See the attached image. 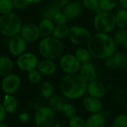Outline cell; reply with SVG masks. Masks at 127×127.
Wrapping results in <instances>:
<instances>
[{"mask_svg":"<svg viewBox=\"0 0 127 127\" xmlns=\"http://www.w3.org/2000/svg\"><path fill=\"white\" fill-rule=\"evenodd\" d=\"M26 41L20 36L12 37L8 42V50L13 56H20L24 54L26 49Z\"/></svg>","mask_w":127,"mask_h":127,"instance_id":"obj_12","label":"cell"},{"mask_svg":"<svg viewBox=\"0 0 127 127\" xmlns=\"http://www.w3.org/2000/svg\"><path fill=\"white\" fill-rule=\"evenodd\" d=\"M87 49L92 57L105 60L115 54L116 44L108 33L97 32L91 36L87 43Z\"/></svg>","mask_w":127,"mask_h":127,"instance_id":"obj_1","label":"cell"},{"mask_svg":"<svg viewBox=\"0 0 127 127\" xmlns=\"http://www.w3.org/2000/svg\"><path fill=\"white\" fill-rule=\"evenodd\" d=\"M106 88L105 85L99 80H94L87 83L86 92L89 96L101 99L105 97L106 94Z\"/></svg>","mask_w":127,"mask_h":127,"instance_id":"obj_13","label":"cell"},{"mask_svg":"<svg viewBox=\"0 0 127 127\" xmlns=\"http://www.w3.org/2000/svg\"><path fill=\"white\" fill-rule=\"evenodd\" d=\"M116 26L120 28H125L127 26V10L121 8L115 15Z\"/></svg>","mask_w":127,"mask_h":127,"instance_id":"obj_25","label":"cell"},{"mask_svg":"<svg viewBox=\"0 0 127 127\" xmlns=\"http://www.w3.org/2000/svg\"><path fill=\"white\" fill-rule=\"evenodd\" d=\"M52 127H62V125H61V124H60V123H58V122H57V123L54 124Z\"/></svg>","mask_w":127,"mask_h":127,"instance_id":"obj_44","label":"cell"},{"mask_svg":"<svg viewBox=\"0 0 127 127\" xmlns=\"http://www.w3.org/2000/svg\"><path fill=\"white\" fill-rule=\"evenodd\" d=\"M28 80L33 83V84H37L39 83L42 80V74L36 69L32 70L28 72Z\"/></svg>","mask_w":127,"mask_h":127,"instance_id":"obj_35","label":"cell"},{"mask_svg":"<svg viewBox=\"0 0 127 127\" xmlns=\"http://www.w3.org/2000/svg\"><path fill=\"white\" fill-rule=\"evenodd\" d=\"M68 32H69V28L68 27V25H60L54 27L52 35L56 39H61L66 37L68 35Z\"/></svg>","mask_w":127,"mask_h":127,"instance_id":"obj_27","label":"cell"},{"mask_svg":"<svg viewBox=\"0 0 127 127\" xmlns=\"http://www.w3.org/2000/svg\"><path fill=\"white\" fill-rule=\"evenodd\" d=\"M53 20L57 24V25H66V22L68 19L63 13V12L60 11L54 16Z\"/></svg>","mask_w":127,"mask_h":127,"instance_id":"obj_37","label":"cell"},{"mask_svg":"<svg viewBox=\"0 0 127 127\" xmlns=\"http://www.w3.org/2000/svg\"><path fill=\"white\" fill-rule=\"evenodd\" d=\"M78 1H83V0H78Z\"/></svg>","mask_w":127,"mask_h":127,"instance_id":"obj_48","label":"cell"},{"mask_svg":"<svg viewBox=\"0 0 127 127\" xmlns=\"http://www.w3.org/2000/svg\"><path fill=\"white\" fill-rule=\"evenodd\" d=\"M20 34L21 36L28 42H33L36 41L40 36L39 28L33 23L24 25L21 28Z\"/></svg>","mask_w":127,"mask_h":127,"instance_id":"obj_11","label":"cell"},{"mask_svg":"<svg viewBox=\"0 0 127 127\" xmlns=\"http://www.w3.org/2000/svg\"><path fill=\"white\" fill-rule=\"evenodd\" d=\"M60 11L61 10H60V7L55 5L53 3H50V4H46L42 8L40 13V16L42 18V19H48L53 20L54 16Z\"/></svg>","mask_w":127,"mask_h":127,"instance_id":"obj_19","label":"cell"},{"mask_svg":"<svg viewBox=\"0 0 127 127\" xmlns=\"http://www.w3.org/2000/svg\"><path fill=\"white\" fill-rule=\"evenodd\" d=\"M38 28L40 35L44 37H47L50 36V35L52 34L53 31L54 29V25L52 20L44 19L40 22Z\"/></svg>","mask_w":127,"mask_h":127,"instance_id":"obj_22","label":"cell"},{"mask_svg":"<svg viewBox=\"0 0 127 127\" xmlns=\"http://www.w3.org/2000/svg\"><path fill=\"white\" fill-rule=\"evenodd\" d=\"M118 2L120 3L122 8L127 10V0H118Z\"/></svg>","mask_w":127,"mask_h":127,"instance_id":"obj_43","label":"cell"},{"mask_svg":"<svg viewBox=\"0 0 127 127\" xmlns=\"http://www.w3.org/2000/svg\"><path fill=\"white\" fill-rule=\"evenodd\" d=\"M83 11V5L79 1H71L64 6L63 13L68 19H74L80 16Z\"/></svg>","mask_w":127,"mask_h":127,"instance_id":"obj_16","label":"cell"},{"mask_svg":"<svg viewBox=\"0 0 127 127\" xmlns=\"http://www.w3.org/2000/svg\"><path fill=\"white\" fill-rule=\"evenodd\" d=\"M116 45L124 47L127 42V30L125 28L118 29L112 37Z\"/></svg>","mask_w":127,"mask_h":127,"instance_id":"obj_24","label":"cell"},{"mask_svg":"<svg viewBox=\"0 0 127 127\" xmlns=\"http://www.w3.org/2000/svg\"><path fill=\"white\" fill-rule=\"evenodd\" d=\"M37 70L43 75H52L57 71V65L52 60L45 59L38 63Z\"/></svg>","mask_w":127,"mask_h":127,"instance_id":"obj_17","label":"cell"},{"mask_svg":"<svg viewBox=\"0 0 127 127\" xmlns=\"http://www.w3.org/2000/svg\"><path fill=\"white\" fill-rule=\"evenodd\" d=\"M87 83L79 73L65 74L60 82V91L64 97L68 100H78L86 93Z\"/></svg>","mask_w":127,"mask_h":127,"instance_id":"obj_2","label":"cell"},{"mask_svg":"<svg viewBox=\"0 0 127 127\" xmlns=\"http://www.w3.org/2000/svg\"><path fill=\"white\" fill-rule=\"evenodd\" d=\"M54 112L49 106L39 107L35 114L36 127H51L54 124Z\"/></svg>","mask_w":127,"mask_h":127,"instance_id":"obj_6","label":"cell"},{"mask_svg":"<svg viewBox=\"0 0 127 127\" xmlns=\"http://www.w3.org/2000/svg\"><path fill=\"white\" fill-rule=\"evenodd\" d=\"M74 56L79 60L81 64L90 62L91 58L92 57L90 54L89 50L85 48H79L75 51Z\"/></svg>","mask_w":127,"mask_h":127,"instance_id":"obj_26","label":"cell"},{"mask_svg":"<svg viewBox=\"0 0 127 127\" xmlns=\"http://www.w3.org/2000/svg\"><path fill=\"white\" fill-rule=\"evenodd\" d=\"M59 64L61 70L66 74L78 73L82 65L76 57L71 54L63 55L60 58Z\"/></svg>","mask_w":127,"mask_h":127,"instance_id":"obj_8","label":"cell"},{"mask_svg":"<svg viewBox=\"0 0 127 127\" xmlns=\"http://www.w3.org/2000/svg\"><path fill=\"white\" fill-rule=\"evenodd\" d=\"M20 85V77L15 74H10L4 77L1 83V89L6 95H12L16 92L19 89Z\"/></svg>","mask_w":127,"mask_h":127,"instance_id":"obj_10","label":"cell"},{"mask_svg":"<svg viewBox=\"0 0 127 127\" xmlns=\"http://www.w3.org/2000/svg\"><path fill=\"white\" fill-rule=\"evenodd\" d=\"M106 115L104 113L99 112L91 114L86 120V127H105Z\"/></svg>","mask_w":127,"mask_h":127,"instance_id":"obj_18","label":"cell"},{"mask_svg":"<svg viewBox=\"0 0 127 127\" xmlns=\"http://www.w3.org/2000/svg\"><path fill=\"white\" fill-rule=\"evenodd\" d=\"M72 0H52V3L58 7H64L65 4L71 1Z\"/></svg>","mask_w":127,"mask_h":127,"instance_id":"obj_41","label":"cell"},{"mask_svg":"<svg viewBox=\"0 0 127 127\" xmlns=\"http://www.w3.org/2000/svg\"><path fill=\"white\" fill-rule=\"evenodd\" d=\"M117 68L127 69V54L124 52H115L113 55Z\"/></svg>","mask_w":127,"mask_h":127,"instance_id":"obj_28","label":"cell"},{"mask_svg":"<svg viewBox=\"0 0 127 127\" xmlns=\"http://www.w3.org/2000/svg\"><path fill=\"white\" fill-rule=\"evenodd\" d=\"M54 91V86L52 83H51L50 81H45L42 83V84L41 85L40 92L42 97L45 98H47V99L51 98L53 96Z\"/></svg>","mask_w":127,"mask_h":127,"instance_id":"obj_29","label":"cell"},{"mask_svg":"<svg viewBox=\"0 0 127 127\" xmlns=\"http://www.w3.org/2000/svg\"><path fill=\"white\" fill-rule=\"evenodd\" d=\"M83 106L84 109L90 114L101 112L103 109V103L100 99L87 96L83 100Z\"/></svg>","mask_w":127,"mask_h":127,"instance_id":"obj_14","label":"cell"},{"mask_svg":"<svg viewBox=\"0 0 127 127\" xmlns=\"http://www.w3.org/2000/svg\"><path fill=\"white\" fill-rule=\"evenodd\" d=\"M13 5L18 10H22L28 7L31 3L30 0H12Z\"/></svg>","mask_w":127,"mask_h":127,"instance_id":"obj_36","label":"cell"},{"mask_svg":"<svg viewBox=\"0 0 127 127\" xmlns=\"http://www.w3.org/2000/svg\"><path fill=\"white\" fill-rule=\"evenodd\" d=\"M116 26L115 15L111 11H101L96 13L94 19V27L99 33H108Z\"/></svg>","mask_w":127,"mask_h":127,"instance_id":"obj_5","label":"cell"},{"mask_svg":"<svg viewBox=\"0 0 127 127\" xmlns=\"http://www.w3.org/2000/svg\"><path fill=\"white\" fill-rule=\"evenodd\" d=\"M68 127H86V120L80 116L76 115L69 120Z\"/></svg>","mask_w":127,"mask_h":127,"instance_id":"obj_34","label":"cell"},{"mask_svg":"<svg viewBox=\"0 0 127 127\" xmlns=\"http://www.w3.org/2000/svg\"><path fill=\"white\" fill-rule=\"evenodd\" d=\"M79 74L88 83L97 80V70L94 64L91 62L86 63L81 65L79 71Z\"/></svg>","mask_w":127,"mask_h":127,"instance_id":"obj_15","label":"cell"},{"mask_svg":"<svg viewBox=\"0 0 127 127\" xmlns=\"http://www.w3.org/2000/svg\"><path fill=\"white\" fill-rule=\"evenodd\" d=\"M105 66L109 70H115V68H117L116 63H115V58L113 56L105 59Z\"/></svg>","mask_w":127,"mask_h":127,"instance_id":"obj_39","label":"cell"},{"mask_svg":"<svg viewBox=\"0 0 127 127\" xmlns=\"http://www.w3.org/2000/svg\"><path fill=\"white\" fill-rule=\"evenodd\" d=\"M0 127H9L8 125L5 124L1 123V124H0Z\"/></svg>","mask_w":127,"mask_h":127,"instance_id":"obj_46","label":"cell"},{"mask_svg":"<svg viewBox=\"0 0 127 127\" xmlns=\"http://www.w3.org/2000/svg\"><path fill=\"white\" fill-rule=\"evenodd\" d=\"M22 27V21L16 13H9L0 16V33L5 36L12 38L17 36Z\"/></svg>","mask_w":127,"mask_h":127,"instance_id":"obj_4","label":"cell"},{"mask_svg":"<svg viewBox=\"0 0 127 127\" xmlns=\"http://www.w3.org/2000/svg\"><path fill=\"white\" fill-rule=\"evenodd\" d=\"M5 117H6V111L4 109L2 103H0V124H1L4 121Z\"/></svg>","mask_w":127,"mask_h":127,"instance_id":"obj_42","label":"cell"},{"mask_svg":"<svg viewBox=\"0 0 127 127\" xmlns=\"http://www.w3.org/2000/svg\"><path fill=\"white\" fill-rule=\"evenodd\" d=\"M13 69V63L10 58L6 56L0 57V75L5 77L10 74Z\"/></svg>","mask_w":127,"mask_h":127,"instance_id":"obj_21","label":"cell"},{"mask_svg":"<svg viewBox=\"0 0 127 127\" xmlns=\"http://www.w3.org/2000/svg\"><path fill=\"white\" fill-rule=\"evenodd\" d=\"M18 68L24 71H31L36 69L38 65V59L35 54L32 53H24L18 57L17 59Z\"/></svg>","mask_w":127,"mask_h":127,"instance_id":"obj_9","label":"cell"},{"mask_svg":"<svg viewBox=\"0 0 127 127\" xmlns=\"http://www.w3.org/2000/svg\"><path fill=\"white\" fill-rule=\"evenodd\" d=\"M67 102L64 100L63 97L60 96H52L49 100V107L57 112H62L65 104Z\"/></svg>","mask_w":127,"mask_h":127,"instance_id":"obj_23","label":"cell"},{"mask_svg":"<svg viewBox=\"0 0 127 127\" xmlns=\"http://www.w3.org/2000/svg\"><path fill=\"white\" fill-rule=\"evenodd\" d=\"M30 1H31V2H33V3H39L42 0H30Z\"/></svg>","mask_w":127,"mask_h":127,"instance_id":"obj_45","label":"cell"},{"mask_svg":"<svg viewBox=\"0 0 127 127\" xmlns=\"http://www.w3.org/2000/svg\"><path fill=\"white\" fill-rule=\"evenodd\" d=\"M62 113L63 114L65 118L70 120L77 115V110H76L75 106L73 104H71L70 103H66L63 107Z\"/></svg>","mask_w":127,"mask_h":127,"instance_id":"obj_31","label":"cell"},{"mask_svg":"<svg viewBox=\"0 0 127 127\" xmlns=\"http://www.w3.org/2000/svg\"><path fill=\"white\" fill-rule=\"evenodd\" d=\"M113 127H127V115L121 113L118 115L113 121Z\"/></svg>","mask_w":127,"mask_h":127,"instance_id":"obj_33","label":"cell"},{"mask_svg":"<svg viewBox=\"0 0 127 127\" xmlns=\"http://www.w3.org/2000/svg\"><path fill=\"white\" fill-rule=\"evenodd\" d=\"M13 7L12 0H0V13L2 15L11 13Z\"/></svg>","mask_w":127,"mask_h":127,"instance_id":"obj_32","label":"cell"},{"mask_svg":"<svg viewBox=\"0 0 127 127\" xmlns=\"http://www.w3.org/2000/svg\"><path fill=\"white\" fill-rule=\"evenodd\" d=\"M19 120L20 122L25 124L30 120V115L27 112H22L19 115Z\"/></svg>","mask_w":127,"mask_h":127,"instance_id":"obj_40","label":"cell"},{"mask_svg":"<svg viewBox=\"0 0 127 127\" xmlns=\"http://www.w3.org/2000/svg\"><path fill=\"white\" fill-rule=\"evenodd\" d=\"M2 106L6 112L13 113L17 110L18 100L12 95H5L2 101Z\"/></svg>","mask_w":127,"mask_h":127,"instance_id":"obj_20","label":"cell"},{"mask_svg":"<svg viewBox=\"0 0 127 127\" xmlns=\"http://www.w3.org/2000/svg\"><path fill=\"white\" fill-rule=\"evenodd\" d=\"M83 4L90 10H95L98 7V0H83Z\"/></svg>","mask_w":127,"mask_h":127,"instance_id":"obj_38","label":"cell"},{"mask_svg":"<svg viewBox=\"0 0 127 127\" xmlns=\"http://www.w3.org/2000/svg\"><path fill=\"white\" fill-rule=\"evenodd\" d=\"M68 36L73 44L81 45L88 43L92 35L86 28L80 25H74L69 28Z\"/></svg>","mask_w":127,"mask_h":127,"instance_id":"obj_7","label":"cell"},{"mask_svg":"<svg viewBox=\"0 0 127 127\" xmlns=\"http://www.w3.org/2000/svg\"><path fill=\"white\" fill-rule=\"evenodd\" d=\"M124 47H125V48H126L127 49V43H126V45H125V46H124Z\"/></svg>","mask_w":127,"mask_h":127,"instance_id":"obj_47","label":"cell"},{"mask_svg":"<svg viewBox=\"0 0 127 127\" xmlns=\"http://www.w3.org/2000/svg\"><path fill=\"white\" fill-rule=\"evenodd\" d=\"M118 3V0H98V7L103 11H111Z\"/></svg>","mask_w":127,"mask_h":127,"instance_id":"obj_30","label":"cell"},{"mask_svg":"<svg viewBox=\"0 0 127 127\" xmlns=\"http://www.w3.org/2000/svg\"><path fill=\"white\" fill-rule=\"evenodd\" d=\"M64 46L60 39L54 36L44 37L39 44V52L45 58L54 60L61 56Z\"/></svg>","mask_w":127,"mask_h":127,"instance_id":"obj_3","label":"cell"}]
</instances>
